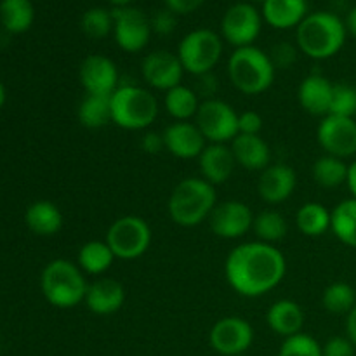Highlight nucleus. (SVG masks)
I'll use <instances>...</instances> for the list:
<instances>
[{"label":"nucleus","mask_w":356,"mask_h":356,"mask_svg":"<svg viewBox=\"0 0 356 356\" xmlns=\"http://www.w3.org/2000/svg\"><path fill=\"white\" fill-rule=\"evenodd\" d=\"M218 205L214 184L204 177H186L179 181L169 198V216L176 225L193 228L209 219Z\"/></svg>","instance_id":"obj_3"},{"label":"nucleus","mask_w":356,"mask_h":356,"mask_svg":"<svg viewBox=\"0 0 356 356\" xmlns=\"http://www.w3.org/2000/svg\"><path fill=\"white\" fill-rule=\"evenodd\" d=\"M348 169L343 159L332 155H323L313 163V179L323 188H337L346 183Z\"/></svg>","instance_id":"obj_32"},{"label":"nucleus","mask_w":356,"mask_h":356,"mask_svg":"<svg viewBox=\"0 0 356 356\" xmlns=\"http://www.w3.org/2000/svg\"><path fill=\"white\" fill-rule=\"evenodd\" d=\"M198 92L202 94V96H205L207 99H211L212 96H214L216 92V79L212 73H205V75H200L198 76Z\"/></svg>","instance_id":"obj_44"},{"label":"nucleus","mask_w":356,"mask_h":356,"mask_svg":"<svg viewBox=\"0 0 356 356\" xmlns=\"http://www.w3.org/2000/svg\"><path fill=\"white\" fill-rule=\"evenodd\" d=\"M250 2H261V3H263V2H266V0H250Z\"/></svg>","instance_id":"obj_50"},{"label":"nucleus","mask_w":356,"mask_h":356,"mask_svg":"<svg viewBox=\"0 0 356 356\" xmlns=\"http://www.w3.org/2000/svg\"><path fill=\"white\" fill-rule=\"evenodd\" d=\"M205 0H165L167 9L172 10L177 16H186V14L195 13L204 6Z\"/></svg>","instance_id":"obj_42"},{"label":"nucleus","mask_w":356,"mask_h":356,"mask_svg":"<svg viewBox=\"0 0 356 356\" xmlns=\"http://www.w3.org/2000/svg\"><path fill=\"white\" fill-rule=\"evenodd\" d=\"M79 79L87 94L111 96L118 89V68L103 54H90L80 63Z\"/></svg>","instance_id":"obj_15"},{"label":"nucleus","mask_w":356,"mask_h":356,"mask_svg":"<svg viewBox=\"0 0 356 356\" xmlns=\"http://www.w3.org/2000/svg\"><path fill=\"white\" fill-rule=\"evenodd\" d=\"M330 229L339 242L356 249V198H348L334 207Z\"/></svg>","instance_id":"obj_31"},{"label":"nucleus","mask_w":356,"mask_h":356,"mask_svg":"<svg viewBox=\"0 0 356 356\" xmlns=\"http://www.w3.org/2000/svg\"><path fill=\"white\" fill-rule=\"evenodd\" d=\"M141 73L149 87L167 92L172 87L179 86L184 68L177 54L169 51H153L143 59Z\"/></svg>","instance_id":"obj_16"},{"label":"nucleus","mask_w":356,"mask_h":356,"mask_svg":"<svg viewBox=\"0 0 356 356\" xmlns=\"http://www.w3.org/2000/svg\"><path fill=\"white\" fill-rule=\"evenodd\" d=\"M159 103L145 87L124 83L111 94V122L125 131H143L155 122Z\"/></svg>","instance_id":"obj_6"},{"label":"nucleus","mask_w":356,"mask_h":356,"mask_svg":"<svg viewBox=\"0 0 356 356\" xmlns=\"http://www.w3.org/2000/svg\"><path fill=\"white\" fill-rule=\"evenodd\" d=\"M323 308L334 315H348L356 305V292L346 282H334L323 291Z\"/></svg>","instance_id":"obj_34"},{"label":"nucleus","mask_w":356,"mask_h":356,"mask_svg":"<svg viewBox=\"0 0 356 356\" xmlns=\"http://www.w3.org/2000/svg\"><path fill=\"white\" fill-rule=\"evenodd\" d=\"M104 242L117 259H138L152 245V228L139 216H124L111 222Z\"/></svg>","instance_id":"obj_8"},{"label":"nucleus","mask_w":356,"mask_h":356,"mask_svg":"<svg viewBox=\"0 0 356 356\" xmlns=\"http://www.w3.org/2000/svg\"><path fill=\"white\" fill-rule=\"evenodd\" d=\"M287 273L285 256L271 243L247 242L226 257L225 275L229 287L243 298H259L282 284Z\"/></svg>","instance_id":"obj_1"},{"label":"nucleus","mask_w":356,"mask_h":356,"mask_svg":"<svg viewBox=\"0 0 356 356\" xmlns=\"http://www.w3.org/2000/svg\"><path fill=\"white\" fill-rule=\"evenodd\" d=\"M275 68L270 54L256 45L235 49L228 59V76L233 86L247 96H257L271 87Z\"/></svg>","instance_id":"obj_5"},{"label":"nucleus","mask_w":356,"mask_h":356,"mask_svg":"<svg viewBox=\"0 0 356 356\" xmlns=\"http://www.w3.org/2000/svg\"><path fill=\"white\" fill-rule=\"evenodd\" d=\"M87 282L76 263L68 259H54L44 268L40 289L49 305L59 309H70L86 301Z\"/></svg>","instance_id":"obj_4"},{"label":"nucleus","mask_w":356,"mask_h":356,"mask_svg":"<svg viewBox=\"0 0 356 356\" xmlns=\"http://www.w3.org/2000/svg\"><path fill=\"white\" fill-rule=\"evenodd\" d=\"M346 337L356 346V305L346 315Z\"/></svg>","instance_id":"obj_45"},{"label":"nucleus","mask_w":356,"mask_h":356,"mask_svg":"<svg viewBox=\"0 0 356 356\" xmlns=\"http://www.w3.org/2000/svg\"><path fill=\"white\" fill-rule=\"evenodd\" d=\"M232 152L236 163L247 170L263 172L268 165H271V149L261 136L238 134L232 141Z\"/></svg>","instance_id":"obj_22"},{"label":"nucleus","mask_w":356,"mask_h":356,"mask_svg":"<svg viewBox=\"0 0 356 356\" xmlns=\"http://www.w3.org/2000/svg\"><path fill=\"white\" fill-rule=\"evenodd\" d=\"M263 28V16L249 2H238L229 7L221 19V33L233 47H249L257 40Z\"/></svg>","instance_id":"obj_10"},{"label":"nucleus","mask_w":356,"mask_h":356,"mask_svg":"<svg viewBox=\"0 0 356 356\" xmlns=\"http://www.w3.org/2000/svg\"><path fill=\"white\" fill-rule=\"evenodd\" d=\"M346 184H348V188H350V191H351V195H353V198H356V160H355L353 163H351L350 169H348Z\"/></svg>","instance_id":"obj_46"},{"label":"nucleus","mask_w":356,"mask_h":356,"mask_svg":"<svg viewBox=\"0 0 356 356\" xmlns=\"http://www.w3.org/2000/svg\"><path fill=\"white\" fill-rule=\"evenodd\" d=\"M141 148L145 149L149 155H159L163 148H165V143H163V136L159 132H146L141 139Z\"/></svg>","instance_id":"obj_43"},{"label":"nucleus","mask_w":356,"mask_h":356,"mask_svg":"<svg viewBox=\"0 0 356 356\" xmlns=\"http://www.w3.org/2000/svg\"><path fill=\"white\" fill-rule=\"evenodd\" d=\"M176 16L172 10L165 9L156 10L153 14V17H149V23H152V30L159 35H170L174 30H176Z\"/></svg>","instance_id":"obj_38"},{"label":"nucleus","mask_w":356,"mask_h":356,"mask_svg":"<svg viewBox=\"0 0 356 356\" xmlns=\"http://www.w3.org/2000/svg\"><path fill=\"white\" fill-rule=\"evenodd\" d=\"M209 225L212 233L221 238H242L254 226V214L243 202L226 200L216 205L209 216Z\"/></svg>","instance_id":"obj_14"},{"label":"nucleus","mask_w":356,"mask_h":356,"mask_svg":"<svg viewBox=\"0 0 356 356\" xmlns=\"http://www.w3.org/2000/svg\"><path fill=\"white\" fill-rule=\"evenodd\" d=\"M330 221H332V212L318 202H308V204L301 205L296 214L298 229L302 235L312 236V238L329 232Z\"/></svg>","instance_id":"obj_28"},{"label":"nucleus","mask_w":356,"mask_h":356,"mask_svg":"<svg viewBox=\"0 0 356 356\" xmlns=\"http://www.w3.org/2000/svg\"><path fill=\"white\" fill-rule=\"evenodd\" d=\"M222 56V40L216 31L198 28L184 35L177 47V58L184 72L195 76L212 73Z\"/></svg>","instance_id":"obj_7"},{"label":"nucleus","mask_w":356,"mask_h":356,"mask_svg":"<svg viewBox=\"0 0 356 356\" xmlns=\"http://www.w3.org/2000/svg\"><path fill=\"white\" fill-rule=\"evenodd\" d=\"M316 138L327 155L337 159H350L356 155V120L350 117L327 115L322 118Z\"/></svg>","instance_id":"obj_13"},{"label":"nucleus","mask_w":356,"mask_h":356,"mask_svg":"<svg viewBox=\"0 0 356 356\" xmlns=\"http://www.w3.org/2000/svg\"><path fill=\"white\" fill-rule=\"evenodd\" d=\"M346 28H348V31H350L351 35H355V37H356V6L350 10V14H348Z\"/></svg>","instance_id":"obj_47"},{"label":"nucleus","mask_w":356,"mask_h":356,"mask_svg":"<svg viewBox=\"0 0 356 356\" xmlns=\"http://www.w3.org/2000/svg\"><path fill=\"white\" fill-rule=\"evenodd\" d=\"M6 97H7L6 87H3V83L0 82V110H2V106L6 104Z\"/></svg>","instance_id":"obj_49"},{"label":"nucleus","mask_w":356,"mask_h":356,"mask_svg":"<svg viewBox=\"0 0 356 356\" xmlns=\"http://www.w3.org/2000/svg\"><path fill=\"white\" fill-rule=\"evenodd\" d=\"M298 184L294 169L285 163H273L261 172L257 181V193L266 204H282L292 197Z\"/></svg>","instance_id":"obj_18"},{"label":"nucleus","mask_w":356,"mask_h":356,"mask_svg":"<svg viewBox=\"0 0 356 356\" xmlns=\"http://www.w3.org/2000/svg\"><path fill=\"white\" fill-rule=\"evenodd\" d=\"M198 163H200L202 177L216 186V184H225L232 177L236 160L232 148L226 145L209 143L202 155L198 156Z\"/></svg>","instance_id":"obj_20"},{"label":"nucleus","mask_w":356,"mask_h":356,"mask_svg":"<svg viewBox=\"0 0 356 356\" xmlns=\"http://www.w3.org/2000/svg\"><path fill=\"white\" fill-rule=\"evenodd\" d=\"M79 122L87 129H101L111 122V96L87 94L76 110Z\"/></svg>","instance_id":"obj_30"},{"label":"nucleus","mask_w":356,"mask_h":356,"mask_svg":"<svg viewBox=\"0 0 356 356\" xmlns=\"http://www.w3.org/2000/svg\"><path fill=\"white\" fill-rule=\"evenodd\" d=\"M162 136L167 152L181 160L198 159L207 146V139L193 122H174Z\"/></svg>","instance_id":"obj_17"},{"label":"nucleus","mask_w":356,"mask_h":356,"mask_svg":"<svg viewBox=\"0 0 356 356\" xmlns=\"http://www.w3.org/2000/svg\"><path fill=\"white\" fill-rule=\"evenodd\" d=\"M278 356H323L322 346L315 337L309 334H296V336L287 337L282 344Z\"/></svg>","instance_id":"obj_37"},{"label":"nucleus","mask_w":356,"mask_h":356,"mask_svg":"<svg viewBox=\"0 0 356 356\" xmlns=\"http://www.w3.org/2000/svg\"><path fill=\"white\" fill-rule=\"evenodd\" d=\"M270 58L273 61L275 68H287V66L294 65L298 54H296L294 45L287 44V42H282V44L275 45Z\"/></svg>","instance_id":"obj_41"},{"label":"nucleus","mask_w":356,"mask_h":356,"mask_svg":"<svg viewBox=\"0 0 356 356\" xmlns=\"http://www.w3.org/2000/svg\"><path fill=\"white\" fill-rule=\"evenodd\" d=\"M35 9L31 0H2L0 2V23L9 33H24L31 28Z\"/></svg>","instance_id":"obj_27"},{"label":"nucleus","mask_w":356,"mask_h":356,"mask_svg":"<svg viewBox=\"0 0 356 356\" xmlns=\"http://www.w3.org/2000/svg\"><path fill=\"white\" fill-rule=\"evenodd\" d=\"M252 229L256 232L259 242L271 243L280 242L287 235V221L284 216L277 211H263L257 216H254Z\"/></svg>","instance_id":"obj_33"},{"label":"nucleus","mask_w":356,"mask_h":356,"mask_svg":"<svg viewBox=\"0 0 356 356\" xmlns=\"http://www.w3.org/2000/svg\"><path fill=\"white\" fill-rule=\"evenodd\" d=\"M83 302L94 315H113L124 306L125 289L113 278H99L87 287Z\"/></svg>","instance_id":"obj_19"},{"label":"nucleus","mask_w":356,"mask_h":356,"mask_svg":"<svg viewBox=\"0 0 356 356\" xmlns=\"http://www.w3.org/2000/svg\"><path fill=\"white\" fill-rule=\"evenodd\" d=\"M238 356H243V355H238Z\"/></svg>","instance_id":"obj_51"},{"label":"nucleus","mask_w":356,"mask_h":356,"mask_svg":"<svg viewBox=\"0 0 356 356\" xmlns=\"http://www.w3.org/2000/svg\"><path fill=\"white\" fill-rule=\"evenodd\" d=\"M80 28L92 40H101L113 31V14L103 7H92L82 14Z\"/></svg>","instance_id":"obj_35"},{"label":"nucleus","mask_w":356,"mask_h":356,"mask_svg":"<svg viewBox=\"0 0 356 356\" xmlns=\"http://www.w3.org/2000/svg\"><path fill=\"white\" fill-rule=\"evenodd\" d=\"M334 83L327 76L313 73L306 76L298 89L299 104L315 117H327L330 110V101H332Z\"/></svg>","instance_id":"obj_21"},{"label":"nucleus","mask_w":356,"mask_h":356,"mask_svg":"<svg viewBox=\"0 0 356 356\" xmlns=\"http://www.w3.org/2000/svg\"><path fill=\"white\" fill-rule=\"evenodd\" d=\"M254 341V329L242 316H225L212 325L209 343L222 356L243 355Z\"/></svg>","instance_id":"obj_12"},{"label":"nucleus","mask_w":356,"mask_h":356,"mask_svg":"<svg viewBox=\"0 0 356 356\" xmlns=\"http://www.w3.org/2000/svg\"><path fill=\"white\" fill-rule=\"evenodd\" d=\"M200 108L198 94L190 87L179 86L172 87L165 94V110L176 122H190V118L197 117V111Z\"/></svg>","instance_id":"obj_29"},{"label":"nucleus","mask_w":356,"mask_h":356,"mask_svg":"<svg viewBox=\"0 0 356 356\" xmlns=\"http://www.w3.org/2000/svg\"><path fill=\"white\" fill-rule=\"evenodd\" d=\"M266 322L275 334L287 339V337L302 332L306 316L298 302L291 301V299H280L268 309Z\"/></svg>","instance_id":"obj_23"},{"label":"nucleus","mask_w":356,"mask_h":356,"mask_svg":"<svg viewBox=\"0 0 356 356\" xmlns=\"http://www.w3.org/2000/svg\"><path fill=\"white\" fill-rule=\"evenodd\" d=\"M113 37L118 47L125 52H139L148 45L152 37V23L143 10L136 7H115Z\"/></svg>","instance_id":"obj_11"},{"label":"nucleus","mask_w":356,"mask_h":356,"mask_svg":"<svg viewBox=\"0 0 356 356\" xmlns=\"http://www.w3.org/2000/svg\"><path fill=\"white\" fill-rule=\"evenodd\" d=\"M24 222L38 236H52L63 228V214L54 202L38 200L26 209Z\"/></svg>","instance_id":"obj_25"},{"label":"nucleus","mask_w":356,"mask_h":356,"mask_svg":"<svg viewBox=\"0 0 356 356\" xmlns=\"http://www.w3.org/2000/svg\"><path fill=\"white\" fill-rule=\"evenodd\" d=\"M106 2L111 3V6H115V7H129L132 2H134V0H106Z\"/></svg>","instance_id":"obj_48"},{"label":"nucleus","mask_w":356,"mask_h":356,"mask_svg":"<svg viewBox=\"0 0 356 356\" xmlns=\"http://www.w3.org/2000/svg\"><path fill=\"white\" fill-rule=\"evenodd\" d=\"M329 115L355 118L356 115V87L350 83H334L332 101Z\"/></svg>","instance_id":"obj_36"},{"label":"nucleus","mask_w":356,"mask_h":356,"mask_svg":"<svg viewBox=\"0 0 356 356\" xmlns=\"http://www.w3.org/2000/svg\"><path fill=\"white\" fill-rule=\"evenodd\" d=\"M195 124L207 143L226 145L238 136V113L226 101L218 97L202 101Z\"/></svg>","instance_id":"obj_9"},{"label":"nucleus","mask_w":356,"mask_h":356,"mask_svg":"<svg viewBox=\"0 0 356 356\" xmlns=\"http://www.w3.org/2000/svg\"><path fill=\"white\" fill-rule=\"evenodd\" d=\"M346 31V24L337 14L320 10L308 14L296 28V42L308 58L323 61L336 56L344 47Z\"/></svg>","instance_id":"obj_2"},{"label":"nucleus","mask_w":356,"mask_h":356,"mask_svg":"<svg viewBox=\"0 0 356 356\" xmlns=\"http://www.w3.org/2000/svg\"><path fill=\"white\" fill-rule=\"evenodd\" d=\"M355 344L344 336H334L322 346L323 356H355Z\"/></svg>","instance_id":"obj_39"},{"label":"nucleus","mask_w":356,"mask_h":356,"mask_svg":"<svg viewBox=\"0 0 356 356\" xmlns=\"http://www.w3.org/2000/svg\"><path fill=\"white\" fill-rule=\"evenodd\" d=\"M264 120L257 111H243L238 113V134L259 136L263 131Z\"/></svg>","instance_id":"obj_40"},{"label":"nucleus","mask_w":356,"mask_h":356,"mask_svg":"<svg viewBox=\"0 0 356 356\" xmlns=\"http://www.w3.org/2000/svg\"><path fill=\"white\" fill-rule=\"evenodd\" d=\"M115 259L117 257L111 252L106 242L92 240V242H87L80 247L76 264L87 275H103L110 270Z\"/></svg>","instance_id":"obj_26"},{"label":"nucleus","mask_w":356,"mask_h":356,"mask_svg":"<svg viewBox=\"0 0 356 356\" xmlns=\"http://www.w3.org/2000/svg\"><path fill=\"white\" fill-rule=\"evenodd\" d=\"M308 16L306 0H266L263 2V19L277 30L298 28Z\"/></svg>","instance_id":"obj_24"}]
</instances>
